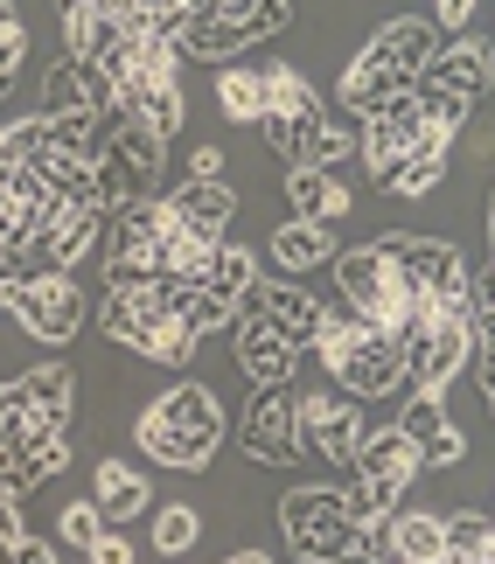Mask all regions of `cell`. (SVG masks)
I'll return each instance as SVG.
<instances>
[{
  "mask_svg": "<svg viewBox=\"0 0 495 564\" xmlns=\"http://www.w3.org/2000/svg\"><path fill=\"white\" fill-rule=\"evenodd\" d=\"M440 50V29L426 14H398V21H384V29L356 50V63L342 70L335 84V105L349 112L356 126L363 119H377L384 105H398V98H412L419 91V77H426V63H433Z\"/></svg>",
  "mask_w": 495,
  "mask_h": 564,
  "instance_id": "obj_1",
  "label": "cell"
},
{
  "mask_svg": "<svg viewBox=\"0 0 495 564\" xmlns=\"http://www.w3.org/2000/svg\"><path fill=\"white\" fill-rule=\"evenodd\" d=\"M279 536L300 564H391L384 523H363L349 488H293L279 502Z\"/></svg>",
  "mask_w": 495,
  "mask_h": 564,
  "instance_id": "obj_2",
  "label": "cell"
},
{
  "mask_svg": "<svg viewBox=\"0 0 495 564\" xmlns=\"http://www.w3.org/2000/svg\"><path fill=\"white\" fill-rule=\"evenodd\" d=\"M133 446L147 460L175 467V474H203L224 446V404L209 383H168L154 404L133 419Z\"/></svg>",
  "mask_w": 495,
  "mask_h": 564,
  "instance_id": "obj_3",
  "label": "cell"
},
{
  "mask_svg": "<svg viewBox=\"0 0 495 564\" xmlns=\"http://www.w3.org/2000/svg\"><path fill=\"white\" fill-rule=\"evenodd\" d=\"M98 335L112 341V349H133V356H147V362H168V370H182V362L196 356V341H203L182 314H168L147 286L105 293V300H98Z\"/></svg>",
  "mask_w": 495,
  "mask_h": 564,
  "instance_id": "obj_4",
  "label": "cell"
},
{
  "mask_svg": "<svg viewBox=\"0 0 495 564\" xmlns=\"http://www.w3.org/2000/svg\"><path fill=\"white\" fill-rule=\"evenodd\" d=\"M412 481H419V446L405 440L398 425L363 432V446L349 460V509L363 516V523H384V516L412 495Z\"/></svg>",
  "mask_w": 495,
  "mask_h": 564,
  "instance_id": "obj_5",
  "label": "cell"
},
{
  "mask_svg": "<svg viewBox=\"0 0 495 564\" xmlns=\"http://www.w3.org/2000/svg\"><path fill=\"white\" fill-rule=\"evenodd\" d=\"M377 251L391 258V272L426 300V307H467V314H475V300H467V286H475V265H467V258L446 245V237L391 230V237H377Z\"/></svg>",
  "mask_w": 495,
  "mask_h": 564,
  "instance_id": "obj_6",
  "label": "cell"
},
{
  "mask_svg": "<svg viewBox=\"0 0 495 564\" xmlns=\"http://www.w3.org/2000/svg\"><path fill=\"white\" fill-rule=\"evenodd\" d=\"M398 349H405V377H412V390H440L446 398V383L475 362V314L467 307H433L412 335H398Z\"/></svg>",
  "mask_w": 495,
  "mask_h": 564,
  "instance_id": "obj_7",
  "label": "cell"
},
{
  "mask_svg": "<svg viewBox=\"0 0 495 564\" xmlns=\"http://www.w3.org/2000/svg\"><path fill=\"white\" fill-rule=\"evenodd\" d=\"M8 314L29 328L35 341H50V349H63L77 328H84V293L71 272H29L8 286Z\"/></svg>",
  "mask_w": 495,
  "mask_h": 564,
  "instance_id": "obj_8",
  "label": "cell"
},
{
  "mask_svg": "<svg viewBox=\"0 0 495 564\" xmlns=\"http://www.w3.org/2000/svg\"><path fill=\"white\" fill-rule=\"evenodd\" d=\"M238 440L258 467H300V390L293 383H258L245 419H238Z\"/></svg>",
  "mask_w": 495,
  "mask_h": 564,
  "instance_id": "obj_9",
  "label": "cell"
},
{
  "mask_svg": "<svg viewBox=\"0 0 495 564\" xmlns=\"http://www.w3.org/2000/svg\"><path fill=\"white\" fill-rule=\"evenodd\" d=\"M363 404L349 390H300V460H329V467H349L356 446H363Z\"/></svg>",
  "mask_w": 495,
  "mask_h": 564,
  "instance_id": "obj_10",
  "label": "cell"
},
{
  "mask_svg": "<svg viewBox=\"0 0 495 564\" xmlns=\"http://www.w3.org/2000/svg\"><path fill=\"white\" fill-rule=\"evenodd\" d=\"M488 84H495V42H482V35H454L446 50H433V63H426V77H419V91L412 98H454V105H475L488 98Z\"/></svg>",
  "mask_w": 495,
  "mask_h": 564,
  "instance_id": "obj_11",
  "label": "cell"
},
{
  "mask_svg": "<svg viewBox=\"0 0 495 564\" xmlns=\"http://www.w3.org/2000/svg\"><path fill=\"white\" fill-rule=\"evenodd\" d=\"M342 390H349L356 404H377V398H398V390H412V377H405V349H398V335H384V328H363L349 341V356L329 370Z\"/></svg>",
  "mask_w": 495,
  "mask_h": 564,
  "instance_id": "obj_12",
  "label": "cell"
},
{
  "mask_svg": "<svg viewBox=\"0 0 495 564\" xmlns=\"http://www.w3.org/2000/svg\"><path fill=\"white\" fill-rule=\"evenodd\" d=\"M419 140H426V112H419V98H398V105H384L377 119H363L356 154H363V167H370V182L384 188L405 161L419 154Z\"/></svg>",
  "mask_w": 495,
  "mask_h": 564,
  "instance_id": "obj_13",
  "label": "cell"
},
{
  "mask_svg": "<svg viewBox=\"0 0 495 564\" xmlns=\"http://www.w3.org/2000/svg\"><path fill=\"white\" fill-rule=\"evenodd\" d=\"M98 245H105V209H98V203L56 209L50 224L29 237V272H77Z\"/></svg>",
  "mask_w": 495,
  "mask_h": 564,
  "instance_id": "obj_14",
  "label": "cell"
},
{
  "mask_svg": "<svg viewBox=\"0 0 495 564\" xmlns=\"http://www.w3.org/2000/svg\"><path fill=\"white\" fill-rule=\"evenodd\" d=\"M8 390L21 398L35 432H71V411H77V370L71 362H35V370L14 377Z\"/></svg>",
  "mask_w": 495,
  "mask_h": 564,
  "instance_id": "obj_15",
  "label": "cell"
},
{
  "mask_svg": "<svg viewBox=\"0 0 495 564\" xmlns=\"http://www.w3.org/2000/svg\"><path fill=\"white\" fill-rule=\"evenodd\" d=\"M119 112H133L147 133H161V140H175L182 133V119H189V105H182V77H126L119 91H112Z\"/></svg>",
  "mask_w": 495,
  "mask_h": 564,
  "instance_id": "obj_16",
  "label": "cell"
},
{
  "mask_svg": "<svg viewBox=\"0 0 495 564\" xmlns=\"http://www.w3.org/2000/svg\"><path fill=\"white\" fill-rule=\"evenodd\" d=\"M238 370L258 383H293L300 377V341H287L279 328H266V321H238Z\"/></svg>",
  "mask_w": 495,
  "mask_h": 564,
  "instance_id": "obj_17",
  "label": "cell"
},
{
  "mask_svg": "<svg viewBox=\"0 0 495 564\" xmlns=\"http://www.w3.org/2000/svg\"><path fill=\"white\" fill-rule=\"evenodd\" d=\"M71 467V432H50V440H29L14 453H0V495H35L42 481H56V474Z\"/></svg>",
  "mask_w": 495,
  "mask_h": 564,
  "instance_id": "obj_18",
  "label": "cell"
},
{
  "mask_svg": "<svg viewBox=\"0 0 495 564\" xmlns=\"http://www.w3.org/2000/svg\"><path fill=\"white\" fill-rule=\"evenodd\" d=\"M384 551H391V564H446V523L433 509H391L384 516Z\"/></svg>",
  "mask_w": 495,
  "mask_h": 564,
  "instance_id": "obj_19",
  "label": "cell"
},
{
  "mask_svg": "<svg viewBox=\"0 0 495 564\" xmlns=\"http://www.w3.org/2000/svg\"><path fill=\"white\" fill-rule=\"evenodd\" d=\"M168 209H175L196 237L224 245V230L238 224V188H230V182H182L175 195H168Z\"/></svg>",
  "mask_w": 495,
  "mask_h": 564,
  "instance_id": "obj_20",
  "label": "cell"
},
{
  "mask_svg": "<svg viewBox=\"0 0 495 564\" xmlns=\"http://www.w3.org/2000/svg\"><path fill=\"white\" fill-rule=\"evenodd\" d=\"M266 258H272L279 272H321L335 258V230L329 224H308V216H287V224H272Z\"/></svg>",
  "mask_w": 495,
  "mask_h": 564,
  "instance_id": "obj_21",
  "label": "cell"
},
{
  "mask_svg": "<svg viewBox=\"0 0 495 564\" xmlns=\"http://www.w3.org/2000/svg\"><path fill=\"white\" fill-rule=\"evenodd\" d=\"M92 502L105 523H133V516L154 509V488H147V474L140 467H126V460H98L92 467Z\"/></svg>",
  "mask_w": 495,
  "mask_h": 564,
  "instance_id": "obj_22",
  "label": "cell"
},
{
  "mask_svg": "<svg viewBox=\"0 0 495 564\" xmlns=\"http://www.w3.org/2000/svg\"><path fill=\"white\" fill-rule=\"evenodd\" d=\"M287 203H293V216L335 230L342 216H349V188H342L335 167H287Z\"/></svg>",
  "mask_w": 495,
  "mask_h": 564,
  "instance_id": "obj_23",
  "label": "cell"
},
{
  "mask_svg": "<svg viewBox=\"0 0 495 564\" xmlns=\"http://www.w3.org/2000/svg\"><path fill=\"white\" fill-rule=\"evenodd\" d=\"M105 105H112V91H105V84L84 70V63H71V56H56L50 70H42V112H105Z\"/></svg>",
  "mask_w": 495,
  "mask_h": 564,
  "instance_id": "obj_24",
  "label": "cell"
},
{
  "mask_svg": "<svg viewBox=\"0 0 495 564\" xmlns=\"http://www.w3.org/2000/svg\"><path fill=\"white\" fill-rule=\"evenodd\" d=\"M175 42H182V56L217 63V70H224V63L238 56V50H251V35H245V21H238V14H189Z\"/></svg>",
  "mask_w": 495,
  "mask_h": 564,
  "instance_id": "obj_25",
  "label": "cell"
},
{
  "mask_svg": "<svg viewBox=\"0 0 495 564\" xmlns=\"http://www.w3.org/2000/svg\"><path fill=\"white\" fill-rule=\"evenodd\" d=\"M217 112L230 126H258V119H266V70H238V63H224V70H217Z\"/></svg>",
  "mask_w": 495,
  "mask_h": 564,
  "instance_id": "obj_26",
  "label": "cell"
},
{
  "mask_svg": "<svg viewBox=\"0 0 495 564\" xmlns=\"http://www.w3.org/2000/svg\"><path fill=\"white\" fill-rule=\"evenodd\" d=\"M196 286L238 307V300L258 286V258H251L245 245H217V251H209V265H203V279H196Z\"/></svg>",
  "mask_w": 495,
  "mask_h": 564,
  "instance_id": "obj_27",
  "label": "cell"
},
{
  "mask_svg": "<svg viewBox=\"0 0 495 564\" xmlns=\"http://www.w3.org/2000/svg\"><path fill=\"white\" fill-rule=\"evenodd\" d=\"M266 112H279V119H321L329 105H321V91L293 70V63H272V70H266Z\"/></svg>",
  "mask_w": 495,
  "mask_h": 564,
  "instance_id": "obj_28",
  "label": "cell"
},
{
  "mask_svg": "<svg viewBox=\"0 0 495 564\" xmlns=\"http://www.w3.org/2000/svg\"><path fill=\"white\" fill-rule=\"evenodd\" d=\"M446 523V557H488L495 551V516L488 509H454Z\"/></svg>",
  "mask_w": 495,
  "mask_h": 564,
  "instance_id": "obj_29",
  "label": "cell"
},
{
  "mask_svg": "<svg viewBox=\"0 0 495 564\" xmlns=\"http://www.w3.org/2000/svg\"><path fill=\"white\" fill-rule=\"evenodd\" d=\"M29 216H21L8 195H0V286H14V279H29Z\"/></svg>",
  "mask_w": 495,
  "mask_h": 564,
  "instance_id": "obj_30",
  "label": "cell"
},
{
  "mask_svg": "<svg viewBox=\"0 0 495 564\" xmlns=\"http://www.w3.org/2000/svg\"><path fill=\"white\" fill-rule=\"evenodd\" d=\"M446 425H454V419H446V404H440V390H412V398H405V411H398V432H405V440H412L419 453L426 446H433L440 440V432Z\"/></svg>",
  "mask_w": 495,
  "mask_h": 564,
  "instance_id": "obj_31",
  "label": "cell"
},
{
  "mask_svg": "<svg viewBox=\"0 0 495 564\" xmlns=\"http://www.w3.org/2000/svg\"><path fill=\"white\" fill-rule=\"evenodd\" d=\"M196 536H203V516L189 509V502H168V509H154V551H161V557H182V551H196Z\"/></svg>",
  "mask_w": 495,
  "mask_h": 564,
  "instance_id": "obj_32",
  "label": "cell"
},
{
  "mask_svg": "<svg viewBox=\"0 0 495 564\" xmlns=\"http://www.w3.org/2000/svg\"><path fill=\"white\" fill-rule=\"evenodd\" d=\"M356 140H363V126H342L335 112L314 126V140H308V167H342L356 154Z\"/></svg>",
  "mask_w": 495,
  "mask_h": 564,
  "instance_id": "obj_33",
  "label": "cell"
},
{
  "mask_svg": "<svg viewBox=\"0 0 495 564\" xmlns=\"http://www.w3.org/2000/svg\"><path fill=\"white\" fill-rule=\"evenodd\" d=\"M105 536V516H98V502H71L56 516V544H71V551H92Z\"/></svg>",
  "mask_w": 495,
  "mask_h": 564,
  "instance_id": "obj_34",
  "label": "cell"
},
{
  "mask_svg": "<svg viewBox=\"0 0 495 564\" xmlns=\"http://www.w3.org/2000/svg\"><path fill=\"white\" fill-rule=\"evenodd\" d=\"M182 321H189L196 335H217V328H230V321H238V307H230V300H217V293H203V286H189Z\"/></svg>",
  "mask_w": 495,
  "mask_h": 564,
  "instance_id": "obj_35",
  "label": "cell"
},
{
  "mask_svg": "<svg viewBox=\"0 0 495 564\" xmlns=\"http://www.w3.org/2000/svg\"><path fill=\"white\" fill-rule=\"evenodd\" d=\"M245 35L251 42H266V35H287L293 29V0H245Z\"/></svg>",
  "mask_w": 495,
  "mask_h": 564,
  "instance_id": "obj_36",
  "label": "cell"
},
{
  "mask_svg": "<svg viewBox=\"0 0 495 564\" xmlns=\"http://www.w3.org/2000/svg\"><path fill=\"white\" fill-rule=\"evenodd\" d=\"M21 63H29V21H21V8L0 21V77H14Z\"/></svg>",
  "mask_w": 495,
  "mask_h": 564,
  "instance_id": "obj_37",
  "label": "cell"
},
{
  "mask_svg": "<svg viewBox=\"0 0 495 564\" xmlns=\"http://www.w3.org/2000/svg\"><path fill=\"white\" fill-rule=\"evenodd\" d=\"M475 383H482V404L495 419V328H475Z\"/></svg>",
  "mask_w": 495,
  "mask_h": 564,
  "instance_id": "obj_38",
  "label": "cell"
},
{
  "mask_svg": "<svg viewBox=\"0 0 495 564\" xmlns=\"http://www.w3.org/2000/svg\"><path fill=\"white\" fill-rule=\"evenodd\" d=\"M475 8H482V0H433V29H446V35H461L467 21H475Z\"/></svg>",
  "mask_w": 495,
  "mask_h": 564,
  "instance_id": "obj_39",
  "label": "cell"
},
{
  "mask_svg": "<svg viewBox=\"0 0 495 564\" xmlns=\"http://www.w3.org/2000/svg\"><path fill=\"white\" fill-rule=\"evenodd\" d=\"M0 564H56V544L50 536H21V544L0 551Z\"/></svg>",
  "mask_w": 495,
  "mask_h": 564,
  "instance_id": "obj_40",
  "label": "cell"
},
{
  "mask_svg": "<svg viewBox=\"0 0 495 564\" xmlns=\"http://www.w3.org/2000/svg\"><path fill=\"white\" fill-rule=\"evenodd\" d=\"M84 557H92V564H133V544L119 536V523H105V536H98V544L84 551Z\"/></svg>",
  "mask_w": 495,
  "mask_h": 564,
  "instance_id": "obj_41",
  "label": "cell"
},
{
  "mask_svg": "<svg viewBox=\"0 0 495 564\" xmlns=\"http://www.w3.org/2000/svg\"><path fill=\"white\" fill-rule=\"evenodd\" d=\"M189 182H224V147H196L189 154Z\"/></svg>",
  "mask_w": 495,
  "mask_h": 564,
  "instance_id": "obj_42",
  "label": "cell"
},
{
  "mask_svg": "<svg viewBox=\"0 0 495 564\" xmlns=\"http://www.w3.org/2000/svg\"><path fill=\"white\" fill-rule=\"evenodd\" d=\"M189 14H245V0H189Z\"/></svg>",
  "mask_w": 495,
  "mask_h": 564,
  "instance_id": "obj_43",
  "label": "cell"
},
{
  "mask_svg": "<svg viewBox=\"0 0 495 564\" xmlns=\"http://www.w3.org/2000/svg\"><path fill=\"white\" fill-rule=\"evenodd\" d=\"M224 564H279V557H272V551H230Z\"/></svg>",
  "mask_w": 495,
  "mask_h": 564,
  "instance_id": "obj_44",
  "label": "cell"
},
{
  "mask_svg": "<svg viewBox=\"0 0 495 564\" xmlns=\"http://www.w3.org/2000/svg\"><path fill=\"white\" fill-rule=\"evenodd\" d=\"M488 265H495V188H488Z\"/></svg>",
  "mask_w": 495,
  "mask_h": 564,
  "instance_id": "obj_45",
  "label": "cell"
},
{
  "mask_svg": "<svg viewBox=\"0 0 495 564\" xmlns=\"http://www.w3.org/2000/svg\"><path fill=\"white\" fill-rule=\"evenodd\" d=\"M8 167H14V154H8V126H0V175H8Z\"/></svg>",
  "mask_w": 495,
  "mask_h": 564,
  "instance_id": "obj_46",
  "label": "cell"
},
{
  "mask_svg": "<svg viewBox=\"0 0 495 564\" xmlns=\"http://www.w3.org/2000/svg\"><path fill=\"white\" fill-rule=\"evenodd\" d=\"M8 14H14V0H0V21H8Z\"/></svg>",
  "mask_w": 495,
  "mask_h": 564,
  "instance_id": "obj_47",
  "label": "cell"
},
{
  "mask_svg": "<svg viewBox=\"0 0 495 564\" xmlns=\"http://www.w3.org/2000/svg\"><path fill=\"white\" fill-rule=\"evenodd\" d=\"M0 314H8V286H0Z\"/></svg>",
  "mask_w": 495,
  "mask_h": 564,
  "instance_id": "obj_48",
  "label": "cell"
},
{
  "mask_svg": "<svg viewBox=\"0 0 495 564\" xmlns=\"http://www.w3.org/2000/svg\"><path fill=\"white\" fill-rule=\"evenodd\" d=\"M8 502H14V495H0V509H8Z\"/></svg>",
  "mask_w": 495,
  "mask_h": 564,
  "instance_id": "obj_49",
  "label": "cell"
},
{
  "mask_svg": "<svg viewBox=\"0 0 495 564\" xmlns=\"http://www.w3.org/2000/svg\"><path fill=\"white\" fill-rule=\"evenodd\" d=\"M488 516H495V509H488Z\"/></svg>",
  "mask_w": 495,
  "mask_h": 564,
  "instance_id": "obj_50",
  "label": "cell"
}]
</instances>
